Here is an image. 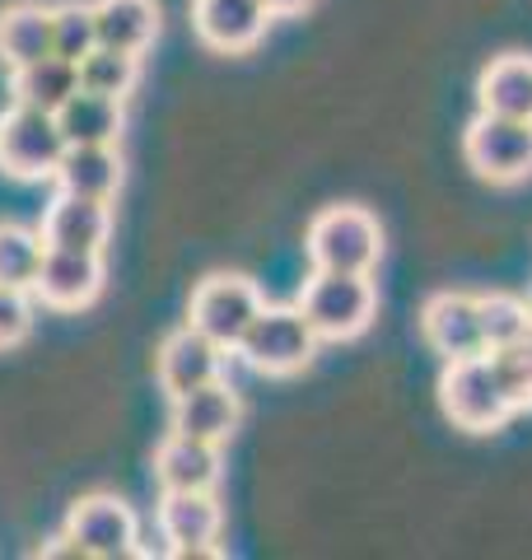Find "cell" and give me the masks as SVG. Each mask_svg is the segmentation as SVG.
Here are the masks:
<instances>
[{"label":"cell","instance_id":"obj_1","mask_svg":"<svg viewBox=\"0 0 532 560\" xmlns=\"http://www.w3.org/2000/svg\"><path fill=\"white\" fill-rule=\"evenodd\" d=\"M294 304L317 341H355L379 313V285L369 271H313Z\"/></svg>","mask_w":532,"mask_h":560},{"label":"cell","instance_id":"obj_2","mask_svg":"<svg viewBox=\"0 0 532 560\" xmlns=\"http://www.w3.org/2000/svg\"><path fill=\"white\" fill-rule=\"evenodd\" d=\"M239 355L253 374H266V378H290L299 370H309L313 355H317V337L309 318L299 313V304H262V313L247 331L239 337Z\"/></svg>","mask_w":532,"mask_h":560},{"label":"cell","instance_id":"obj_3","mask_svg":"<svg viewBox=\"0 0 532 560\" xmlns=\"http://www.w3.org/2000/svg\"><path fill=\"white\" fill-rule=\"evenodd\" d=\"M313 271H374L383 257V230L365 206H327L309 224Z\"/></svg>","mask_w":532,"mask_h":560},{"label":"cell","instance_id":"obj_4","mask_svg":"<svg viewBox=\"0 0 532 560\" xmlns=\"http://www.w3.org/2000/svg\"><path fill=\"white\" fill-rule=\"evenodd\" d=\"M439 407L453 420L458 430L472 434H490L500 430L513 416V407L505 401L500 383H495L490 355H467V360H443L439 374Z\"/></svg>","mask_w":532,"mask_h":560},{"label":"cell","instance_id":"obj_5","mask_svg":"<svg viewBox=\"0 0 532 560\" xmlns=\"http://www.w3.org/2000/svg\"><path fill=\"white\" fill-rule=\"evenodd\" d=\"M70 541L80 547L84 560H131V556H146L140 547V518L127 500L108 495V490H94V495H80L66 514V528Z\"/></svg>","mask_w":532,"mask_h":560},{"label":"cell","instance_id":"obj_6","mask_svg":"<svg viewBox=\"0 0 532 560\" xmlns=\"http://www.w3.org/2000/svg\"><path fill=\"white\" fill-rule=\"evenodd\" d=\"M66 154V136L57 127V113H38L14 103L10 113H0V173L20 183L51 178Z\"/></svg>","mask_w":532,"mask_h":560},{"label":"cell","instance_id":"obj_7","mask_svg":"<svg viewBox=\"0 0 532 560\" xmlns=\"http://www.w3.org/2000/svg\"><path fill=\"white\" fill-rule=\"evenodd\" d=\"M463 154L476 178L500 183V187L523 183L532 173V121L476 113L472 127L463 131Z\"/></svg>","mask_w":532,"mask_h":560},{"label":"cell","instance_id":"obj_8","mask_svg":"<svg viewBox=\"0 0 532 560\" xmlns=\"http://www.w3.org/2000/svg\"><path fill=\"white\" fill-rule=\"evenodd\" d=\"M262 313V294L247 276H234V271H220V276H206L197 290H192V304H187V323L206 331L216 346L234 350L239 337L247 331Z\"/></svg>","mask_w":532,"mask_h":560},{"label":"cell","instance_id":"obj_9","mask_svg":"<svg viewBox=\"0 0 532 560\" xmlns=\"http://www.w3.org/2000/svg\"><path fill=\"white\" fill-rule=\"evenodd\" d=\"M159 533L169 541V556L197 560V556H220V533H224V510L216 490H164L159 500Z\"/></svg>","mask_w":532,"mask_h":560},{"label":"cell","instance_id":"obj_10","mask_svg":"<svg viewBox=\"0 0 532 560\" xmlns=\"http://www.w3.org/2000/svg\"><path fill=\"white\" fill-rule=\"evenodd\" d=\"M33 304L80 313L103 294V253H76V248H47L33 276Z\"/></svg>","mask_w":532,"mask_h":560},{"label":"cell","instance_id":"obj_11","mask_svg":"<svg viewBox=\"0 0 532 560\" xmlns=\"http://www.w3.org/2000/svg\"><path fill=\"white\" fill-rule=\"evenodd\" d=\"M420 331H425V341H430L435 355H443V360L486 355L476 294H463V290H439V294H430L425 308H420Z\"/></svg>","mask_w":532,"mask_h":560},{"label":"cell","instance_id":"obj_12","mask_svg":"<svg viewBox=\"0 0 532 560\" xmlns=\"http://www.w3.org/2000/svg\"><path fill=\"white\" fill-rule=\"evenodd\" d=\"M38 234L47 248H76V253H103L113 238V201L76 197V191H57L43 210Z\"/></svg>","mask_w":532,"mask_h":560},{"label":"cell","instance_id":"obj_13","mask_svg":"<svg viewBox=\"0 0 532 560\" xmlns=\"http://www.w3.org/2000/svg\"><path fill=\"white\" fill-rule=\"evenodd\" d=\"M239 420H243V401L224 378L201 383V388H192L183 397H169V430L192 434V440H206V444L224 448L229 440H234Z\"/></svg>","mask_w":532,"mask_h":560},{"label":"cell","instance_id":"obj_14","mask_svg":"<svg viewBox=\"0 0 532 560\" xmlns=\"http://www.w3.org/2000/svg\"><path fill=\"white\" fill-rule=\"evenodd\" d=\"M224 370V346H216L197 327H177L164 337L154 355V374H159V388L169 397H183L192 388H201V383H216Z\"/></svg>","mask_w":532,"mask_h":560},{"label":"cell","instance_id":"obj_15","mask_svg":"<svg viewBox=\"0 0 532 560\" xmlns=\"http://www.w3.org/2000/svg\"><path fill=\"white\" fill-rule=\"evenodd\" d=\"M266 24H271V14H266L262 0H192V33L210 51H224V57L253 51Z\"/></svg>","mask_w":532,"mask_h":560},{"label":"cell","instance_id":"obj_16","mask_svg":"<svg viewBox=\"0 0 532 560\" xmlns=\"http://www.w3.org/2000/svg\"><path fill=\"white\" fill-rule=\"evenodd\" d=\"M154 481H159V490H216L220 486V444L169 430L154 448Z\"/></svg>","mask_w":532,"mask_h":560},{"label":"cell","instance_id":"obj_17","mask_svg":"<svg viewBox=\"0 0 532 560\" xmlns=\"http://www.w3.org/2000/svg\"><path fill=\"white\" fill-rule=\"evenodd\" d=\"M476 103H482V113L532 121V57L528 51L495 57L482 70V80H476Z\"/></svg>","mask_w":532,"mask_h":560},{"label":"cell","instance_id":"obj_18","mask_svg":"<svg viewBox=\"0 0 532 560\" xmlns=\"http://www.w3.org/2000/svg\"><path fill=\"white\" fill-rule=\"evenodd\" d=\"M51 178H57V191L113 201L122 187V154H117V145H66Z\"/></svg>","mask_w":532,"mask_h":560},{"label":"cell","instance_id":"obj_19","mask_svg":"<svg viewBox=\"0 0 532 560\" xmlns=\"http://www.w3.org/2000/svg\"><path fill=\"white\" fill-rule=\"evenodd\" d=\"M51 57V5L38 0H14L0 10V61L10 70Z\"/></svg>","mask_w":532,"mask_h":560},{"label":"cell","instance_id":"obj_20","mask_svg":"<svg viewBox=\"0 0 532 560\" xmlns=\"http://www.w3.org/2000/svg\"><path fill=\"white\" fill-rule=\"evenodd\" d=\"M94 28L103 47L146 57L159 38V5L154 0H94Z\"/></svg>","mask_w":532,"mask_h":560},{"label":"cell","instance_id":"obj_21","mask_svg":"<svg viewBox=\"0 0 532 560\" xmlns=\"http://www.w3.org/2000/svg\"><path fill=\"white\" fill-rule=\"evenodd\" d=\"M122 121H127L122 117V98L89 94V90H76L57 108V127L66 136V145H117Z\"/></svg>","mask_w":532,"mask_h":560},{"label":"cell","instance_id":"obj_22","mask_svg":"<svg viewBox=\"0 0 532 560\" xmlns=\"http://www.w3.org/2000/svg\"><path fill=\"white\" fill-rule=\"evenodd\" d=\"M80 90V70L76 61H61L57 51L33 66H20L10 70V94L14 103H24V108H38V113H57L61 103Z\"/></svg>","mask_w":532,"mask_h":560},{"label":"cell","instance_id":"obj_23","mask_svg":"<svg viewBox=\"0 0 532 560\" xmlns=\"http://www.w3.org/2000/svg\"><path fill=\"white\" fill-rule=\"evenodd\" d=\"M76 70H80V90L108 94V98H127L140 84V57H131V51H117V47H103V43L89 51Z\"/></svg>","mask_w":532,"mask_h":560},{"label":"cell","instance_id":"obj_24","mask_svg":"<svg viewBox=\"0 0 532 560\" xmlns=\"http://www.w3.org/2000/svg\"><path fill=\"white\" fill-rule=\"evenodd\" d=\"M47 253V243L38 230L14 220H0V285H20L28 290L33 276H38V261Z\"/></svg>","mask_w":532,"mask_h":560},{"label":"cell","instance_id":"obj_25","mask_svg":"<svg viewBox=\"0 0 532 560\" xmlns=\"http://www.w3.org/2000/svg\"><path fill=\"white\" fill-rule=\"evenodd\" d=\"M476 313H482V337L486 350L519 346L532 331V308L519 294H476Z\"/></svg>","mask_w":532,"mask_h":560},{"label":"cell","instance_id":"obj_26","mask_svg":"<svg viewBox=\"0 0 532 560\" xmlns=\"http://www.w3.org/2000/svg\"><path fill=\"white\" fill-rule=\"evenodd\" d=\"M99 47V28H94V5L84 0H66V5H51V51L61 61H84L89 51Z\"/></svg>","mask_w":532,"mask_h":560},{"label":"cell","instance_id":"obj_27","mask_svg":"<svg viewBox=\"0 0 532 560\" xmlns=\"http://www.w3.org/2000/svg\"><path fill=\"white\" fill-rule=\"evenodd\" d=\"M490 355V370H495V383H500L505 401L519 411H532V346L519 341V346H500V350H486Z\"/></svg>","mask_w":532,"mask_h":560},{"label":"cell","instance_id":"obj_28","mask_svg":"<svg viewBox=\"0 0 532 560\" xmlns=\"http://www.w3.org/2000/svg\"><path fill=\"white\" fill-rule=\"evenodd\" d=\"M33 331V294L20 285H0V350L24 346Z\"/></svg>","mask_w":532,"mask_h":560},{"label":"cell","instance_id":"obj_29","mask_svg":"<svg viewBox=\"0 0 532 560\" xmlns=\"http://www.w3.org/2000/svg\"><path fill=\"white\" fill-rule=\"evenodd\" d=\"M38 556H61V560H84V556H80V547H76V541H70L66 533H61V537H51V541H47V547H38Z\"/></svg>","mask_w":532,"mask_h":560},{"label":"cell","instance_id":"obj_30","mask_svg":"<svg viewBox=\"0 0 532 560\" xmlns=\"http://www.w3.org/2000/svg\"><path fill=\"white\" fill-rule=\"evenodd\" d=\"M266 5V14H271V20H286V14H304L313 0H262Z\"/></svg>","mask_w":532,"mask_h":560},{"label":"cell","instance_id":"obj_31","mask_svg":"<svg viewBox=\"0 0 532 560\" xmlns=\"http://www.w3.org/2000/svg\"><path fill=\"white\" fill-rule=\"evenodd\" d=\"M523 341H528V346H532V331H528V337H523Z\"/></svg>","mask_w":532,"mask_h":560},{"label":"cell","instance_id":"obj_32","mask_svg":"<svg viewBox=\"0 0 532 560\" xmlns=\"http://www.w3.org/2000/svg\"><path fill=\"white\" fill-rule=\"evenodd\" d=\"M528 308H532V294H528Z\"/></svg>","mask_w":532,"mask_h":560}]
</instances>
